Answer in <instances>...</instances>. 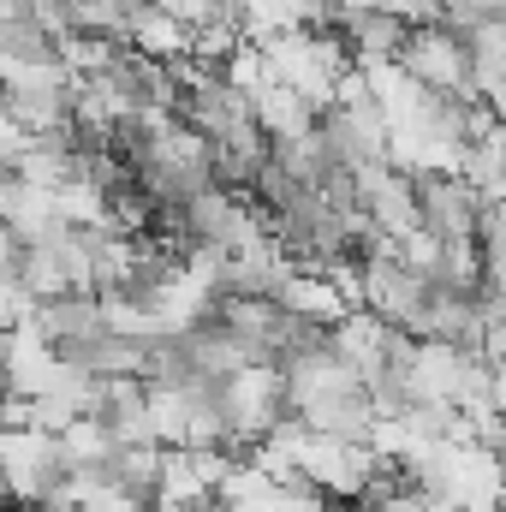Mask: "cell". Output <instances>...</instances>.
Returning <instances> with one entry per match:
<instances>
[{
  "mask_svg": "<svg viewBox=\"0 0 506 512\" xmlns=\"http://www.w3.org/2000/svg\"><path fill=\"white\" fill-rule=\"evenodd\" d=\"M489 405L506 417V358H495V364H489Z\"/></svg>",
  "mask_w": 506,
  "mask_h": 512,
  "instance_id": "obj_12",
  "label": "cell"
},
{
  "mask_svg": "<svg viewBox=\"0 0 506 512\" xmlns=\"http://www.w3.org/2000/svg\"><path fill=\"white\" fill-rule=\"evenodd\" d=\"M381 453L370 441H346V435H328V429H310L304 447H298V477L322 495V501H358L364 483L376 477Z\"/></svg>",
  "mask_w": 506,
  "mask_h": 512,
  "instance_id": "obj_3",
  "label": "cell"
},
{
  "mask_svg": "<svg viewBox=\"0 0 506 512\" xmlns=\"http://www.w3.org/2000/svg\"><path fill=\"white\" fill-rule=\"evenodd\" d=\"M155 12H167V18H179L185 30H197V24H209V18H221V12H233V0H149Z\"/></svg>",
  "mask_w": 506,
  "mask_h": 512,
  "instance_id": "obj_9",
  "label": "cell"
},
{
  "mask_svg": "<svg viewBox=\"0 0 506 512\" xmlns=\"http://www.w3.org/2000/svg\"><path fill=\"white\" fill-rule=\"evenodd\" d=\"M0 512H42V507H30V501H0Z\"/></svg>",
  "mask_w": 506,
  "mask_h": 512,
  "instance_id": "obj_14",
  "label": "cell"
},
{
  "mask_svg": "<svg viewBox=\"0 0 506 512\" xmlns=\"http://www.w3.org/2000/svg\"><path fill=\"white\" fill-rule=\"evenodd\" d=\"M0 334H6V328H0Z\"/></svg>",
  "mask_w": 506,
  "mask_h": 512,
  "instance_id": "obj_16",
  "label": "cell"
},
{
  "mask_svg": "<svg viewBox=\"0 0 506 512\" xmlns=\"http://www.w3.org/2000/svg\"><path fill=\"white\" fill-rule=\"evenodd\" d=\"M274 298L292 310V316H304V322H322V328H334L352 304L340 298V286L322 274V268H292L280 286H274Z\"/></svg>",
  "mask_w": 506,
  "mask_h": 512,
  "instance_id": "obj_7",
  "label": "cell"
},
{
  "mask_svg": "<svg viewBox=\"0 0 506 512\" xmlns=\"http://www.w3.org/2000/svg\"><path fill=\"white\" fill-rule=\"evenodd\" d=\"M393 60H399V72H405L411 84H423L429 96H477V90H471V48H465V30H453L447 18L411 24Z\"/></svg>",
  "mask_w": 506,
  "mask_h": 512,
  "instance_id": "obj_2",
  "label": "cell"
},
{
  "mask_svg": "<svg viewBox=\"0 0 506 512\" xmlns=\"http://www.w3.org/2000/svg\"><path fill=\"white\" fill-rule=\"evenodd\" d=\"M316 512H358V501H316Z\"/></svg>",
  "mask_w": 506,
  "mask_h": 512,
  "instance_id": "obj_13",
  "label": "cell"
},
{
  "mask_svg": "<svg viewBox=\"0 0 506 512\" xmlns=\"http://www.w3.org/2000/svg\"><path fill=\"white\" fill-rule=\"evenodd\" d=\"M215 399H221V417H227V441L221 447L233 459H245V447L256 435H268L286 417V376H280L274 358H251L245 370L215 382Z\"/></svg>",
  "mask_w": 506,
  "mask_h": 512,
  "instance_id": "obj_1",
  "label": "cell"
},
{
  "mask_svg": "<svg viewBox=\"0 0 506 512\" xmlns=\"http://www.w3.org/2000/svg\"><path fill=\"white\" fill-rule=\"evenodd\" d=\"M114 429H108V417L102 411H78L66 429H60V459H66V471H102L108 459H114Z\"/></svg>",
  "mask_w": 506,
  "mask_h": 512,
  "instance_id": "obj_8",
  "label": "cell"
},
{
  "mask_svg": "<svg viewBox=\"0 0 506 512\" xmlns=\"http://www.w3.org/2000/svg\"><path fill=\"white\" fill-rule=\"evenodd\" d=\"M501 512H506V501H501Z\"/></svg>",
  "mask_w": 506,
  "mask_h": 512,
  "instance_id": "obj_15",
  "label": "cell"
},
{
  "mask_svg": "<svg viewBox=\"0 0 506 512\" xmlns=\"http://www.w3.org/2000/svg\"><path fill=\"white\" fill-rule=\"evenodd\" d=\"M18 256H24V239L12 233V221H0V274L18 268Z\"/></svg>",
  "mask_w": 506,
  "mask_h": 512,
  "instance_id": "obj_11",
  "label": "cell"
},
{
  "mask_svg": "<svg viewBox=\"0 0 506 512\" xmlns=\"http://www.w3.org/2000/svg\"><path fill=\"white\" fill-rule=\"evenodd\" d=\"M477 245L483 251H506V203H483L477 209Z\"/></svg>",
  "mask_w": 506,
  "mask_h": 512,
  "instance_id": "obj_10",
  "label": "cell"
},
{
  "mask_svg": "<svg viewBox=\"0 0 506 512\" xmlns=\"http://www.w3.org/2000/svg\"><path fill=\"white\" fill-rule=\"evenodd\" d=\"M251 108H256V126H262L268 143H286V137L316 131V114H322L310 96H298V90H292V84H280V78H268V84L256 90Z\"/></svg>",
  "mask_w": 506,
  "mask_h": 512,
  "instance_id": "obj_6",
  "label": "cell"
},
{
  "mask_svg": "<svg viewBox=\"0 0 506 512\" xmlns=\"http://www.w3.org/2000/svg\"><path fill=\"white\" fill-rule=\"evenodd\" d=\"M0 477H6V495H12V501L42 507V501H48V489L66 477L60 435H54V429H36V423L0 429Z\"/></svg>",
  "mask_w": 506,
  "mask_h": 512,
  "instance_id": "obj_4",
  "label": "cell"
},
{
  "mask_svg": "<svg viewBox=\"0 0 506 512\" xmlns=\"http://www.w3.org/2000/svg\"><path fill=\"white\" fill-rule=\"evenodd\" d=\"M417 185V215L435 239H477V185L465 173H411Z\"/></svg>",
  "mask_w": 506,
  "mask_h": 512,
  "instance_id": "obj_5",
  "label": "cell"
}]
</instances>
